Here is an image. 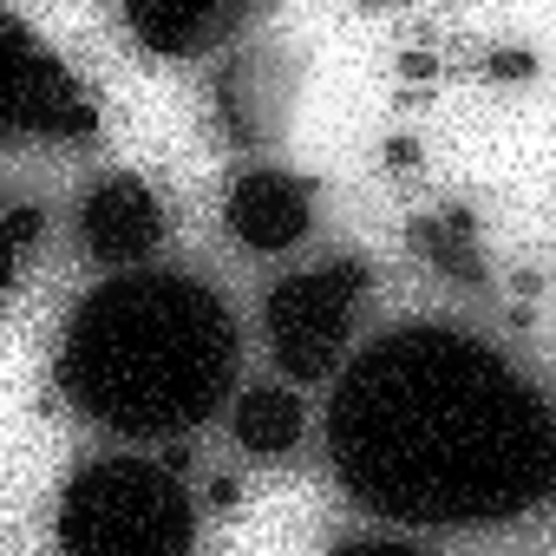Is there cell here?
Wrapping results in <instances>:
<instances>
[{
  "label": "cell",
  "mask_w": 556,
  "mask_h": 556,
  "mask_svg": "<svg viewBox=\"0 0 556 556\" xmlns=\"http://www.w3.org/2000/svg\"><path fill=\"white\" fill-rule=\"evenodd\" d=\"M341 491L406 530H478L556 510V406L491 341L406 321L367 341L328 400Z\"/></svg>",
  "instance_id": "6da1fadb"
},
{
  "label": "cell",
  "mask_w": 556,
  "mask_h": 556,
  "mask_svg": "<svg viewBox=\"0 0 556 556\" xmlns=\"http://www.w3.org/2000/svg\"><path fill=\"white\" fill-rule=\"evenodd\" d=\"M236 315L184 268H125L60 334V393L118 439H184L236 387Z\"/></svg>",
  "instance_id": "7a4b0ae2"
},
{
  "label": "cell",
  "mask_w": 556,
  "mask_h": 556,
  "mask_svg": "<svg viewBox=\"0 0 556 556\" xmlns=\"http://www.w3.org/2000/svg\"><path fill=\"white\" fill-rule=\"evenodd\" d=\"M53 536L73 556H184L197 543V497L177 465L92 458L66 478Z\"/></svg>",
  "instance_id": "3957f363"
},
{
  "label": "cell",
  "mask_w": 556,
  "mask_h": 556,
  "mask_svg": "<svg viewBox=\"0 0 556 556\" xmlns=\"http://www.w3.org/2000/svg\"><path fill=\"white\" fill-rule=\"evenodd\" d=\"M367 295H374V268L354 262V255L315 262V268L289 275V282H275L268 302H262L268 361L282 367L289 380H302V387L328 380L348 361V348H354Z\"/></svg>",
  "instance_id": "277c9868"
},
{
  "label": "cell",
  "mask_w": 556,
  "mask_h": 556,
  "mask_svg": "<svg viewBox=\"0 0 556 556\" xmlns=\"http://www.w3.org/2000/svg\"><path fill=\"white\" fill-rule=\"evenodd\" d=\"M8 131L27 138V144H92L99 138L92 92L21 21H14V40H8Z\"/></svg>",
  "instance_id": "5b68a950"
},
{
  "label": "cell",
  "mask_w": 556,
  "mask_h": 556,
  "mask_svg": "<svg viewBox=\"0 0 556 556\" xmlns=\"http://www.w3.org/2000/svg\"><path fill=\"white\" fill-rule=\"evenodd\" d=\"M79 242L105 268H138L164 242V203H157V190L144 177H131V170L92 177L86 197H79Z\"/></svg>",
  "instance_id": "8992f818"
},
{
  "label": "cell",
  "mask_w": 556,
  "mask_h": 556,
  "mask_svg": "<svg viewBox=\"0 0 556 556\" xmlns=\"http://www.w3.org/2000/svg\"><path fill=\"white\" fill-rule=\"evenodd\" d=\"M223 223L242 249L255 255H282L295 249L308 229H315V184L282 170V164H255L229 184V203H223Z\"/></svg>",
  "instance_id": "52a82bcc"
},
{
  "label": "cell",
  "mask_w": 556,
  "mask_h": 556,
  "mask_svg": "<svg viewBox=\"0 0 556 556\" xmlns=\"http://www.w3.org/2000/svg\"><path fill=\"white\" fill-rule=\"evenodd\" d=\"M255 0H125V27L157 60H197L223 47Z\"/></svg>",
  "instance_id": "ba28073f"
},
{
  "label": "cell",
  "mask_w": 556,
  "mask_h": 556,
  "mask_svg": "<svg viewBox=\"0 0 556 556\" xmlns=\"http://www.w3.org/2000/svg\"><path fill=\"white\" fill-rule=\"evenodd\" d=\"M308 432V406L295 400V387H242L236 400V439L255 458H289Z\"/></svg>",
  "instance_id": "9c48e42d"
},
{
  "label": "cell",
  "mask_w": 556,
  "mask_h": 556,
  "mask_svg": "<svg viewBox=\"0 0 556 556\" xmlns=\"http://www.w3.org/2000/svg\"><path fill=\"white\" fill-rule=\"evenodd\" d=\"M34 223H40L34 210H14V223H8V255H14V268H21L27 249H34Z\"/></svg>",
  "instance_id": "30bf717a"
}]
</instances>
